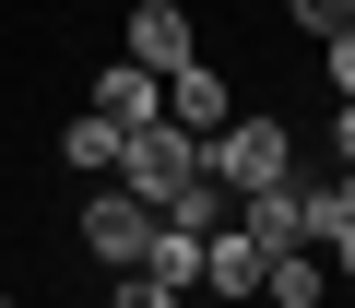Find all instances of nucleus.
I'll use <instances>...</instances> for the list:
<instances>
[{"label": "nucleus", "instance_id": "obj_1", "mask_svg": "<svg viewBox=\"0 0 355 308\" xmlns=\"http://www.w3.org/2000/svg\"><path fill=\"white\" fill-rule=\"evenodd\" d=\"M202 178H214L225 202L284 190V178H296V119H225V130L202 142Z\"/></svg>", "mask_w": 355, "mask_h": 308}, {"label": "nucleus", "instance_id": "obj_2", "mask_svg": "<svg viewBox=\"0 0 355 308\" xmlns=\"http://www.w3.org/2000/svg\"><path fill=\"white\" fill-rule=\"evenodd\" d=\"M107 190H130L142 214L190 202V190H202V142H190V130H130V142H119V178H107Z\"/></svg>", "mask_w": 355, "mask_h": 308}, {"label": "nucleus", "instance_id": "obj_3", "mask_svg": "<svg viewBox=\"0 0 355 308\" xmlns=\"http://www.w3.org/2000/svg\"><path fill=\"white\" fill-rule=\"evenodd\" d=\"M119 60H130V71H154V83H178V71L202 60V24L178 12V0H142V12L119 24Z\"/></svg>", "mask_w": 355, "mask_h": 308}, {"label": "nucleus", "instance_id": "obj_4", "mask_svg": "<svg viewBox=\"0 0 355 308\" xmlns=\"http://www.w3.org/2000/svg\"><path fill=\"white\" fill-rule=\"evenodd\" d=\"M83 249H95L107 273H142V249H154V214H142L130 190H95V202H83Z\"/></svg>", "mask_w": 355, "mask_h": 308}, {"label": "nucleus", "instance_id": "obj_5", "mask_svg": "<svg viewBox=\"0 0 355 308\" xmlns=\"http://www.w3.org/2000/svg\"><path fill=\"white\" fill-rule=\"evenodd\" d=\"M83 119H107L119 142H130V130H166V83H154V71H130V60H107V71H95V107H83Z\"/></svg>", "mask_w": 355, "mask_h": 308}, {"label": "nucleus", "instance_id": "obj_6", "mask_svg": "<svg viewBox=\"0 0 355 308\" xmlns=\"http://www.w3.org/2000/svg\"><path fill=\"white\" fill-rule=\"evenodd\" d=\"M225 119H237V95H225V71H214V60H190V71L166 83V130H190V142H214Z\"/></svg>", "mask_w": 355, "mask_h": 308}, {"label": "nucleus", "instance_id": "obj_7", "mask_svg": "<svg viewBox=\"0 0 355 308\" xmlns=\"http://www.w3.org/2000/svg\"><path fill=\"white\" fill-rule=\"evenodd\" d=\"M261 273H272V261H261V249H249L237 225H214V237H202V284H214V296H237V308H261Z\"/></svg>", "mask_w": 355, "mask_h": 308}, {"label": "nucleus", "instance_id": "obj_8", "mask_svg": "<svg viewBox=\"0 0 355 308\" xmlns=\"http://www.w3.org/2000/svg\"><path fill=\"white\" fill-rule=\"evenodd\" d=\"M142 284H166V296H202V237L154 214V249H142Z\"/></svg>", "mask_w": 355, "mask_h": 308}, {"label": "nucleus", "instance_id": "obj_9", "mask_svg": "<svg viewBox=\"0 0 355 308\" xmlns=\"http://www.w3.org/2000/svg\"><path fill=\"white\" fill-rule=\"evenodd\" d=\"M320 296H331V261H320V249H284V261L261 273V308H320Z\"/></svg>", "mask_w": 355, "mask_h": 308}, {"label": "nucleus", "instance_id": "obj_10", "mask_svg": "<svg viewBox=\"0 0 355 308\" xmlns=\"http://www.w3.org/2000/svg\"><path fill=\"white\" fill-rule=\"evenodd\" d=\"M60 166L107 190V178H119V130H107V119H71V130H60Z\"/></svg>", "mask_w": 355, "mask_h": 308}, {"label": "nucleus", "instance_id": "obj_11", "mask_svg": "<svg viewBox=\"0 0 355 308\" xmlns=\"http://www.w3.org/2000/svg\"><path fill=\"white\" fill-rule=\"evenodd\" d=\"M296 24H308V48H331V36H355V0H296Z\"/></svg>", "mask_w": 355, "mask_h": 308}, {"label": "nucleus", "instance_id": "obj_12", "mask_svg": "<svg viewBox=\"0 0 355 308\" xmlns=\"http://www.w3.org/2000/svg\"><path fill=\"white\" fill-rule=\"evenodd\" d=\"M107 308H190V296H166V284H142V273H119V296Z\"/></svg>", "mask_w": 355, "mask_h": 308}, {"label": "nucleus", "instance_id": "obj_13", "mask_svg": "<svg viewBox=\"0 0 355 308\" xmlns=\"http://www.w3.org/2000/svg\"><path fill=\"white\" fill-rule=\"evenodd\" d=\"M320 142H331V166H355V107H331V119H320Z\"/></svg>", "mask_w": 355, "mask_h": 308}, {"label": "nucleus", "instance_id": "obj_14", "mask_svg": "<svg viewBox=\"0 0 355 308\" xmlns=\"http://www.w3.org/2000/svg\"><path fill=\"white\" fill-rule=\"evenodd\" d=\"M320 261H331V284H355V237H343V249H320Z\"/></svg>", "mask_w": 355, "mask_h": 308}, {"label": "nucleus", "instance_id": "obj_15", "mask_svg": "<svg viewBox=\"0 0 355 308\" xmlns=\"http://www.w3.org/2000/svg\"><path fill=\"white\" fill-rule=\"evenodd\" d=\"M0 308H12V273H0Z\"/></svg>", "mask_w": 355, "mask_h": 308}]
</instances>
